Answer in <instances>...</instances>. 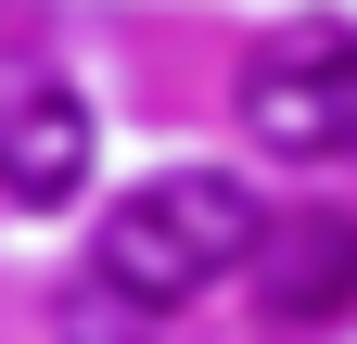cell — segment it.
Wrapping results in <instances>:
<instances>
[{
  "instance_id": "cell-4",
  "label": "cell",
  "mask_w": 357,
  "mask_h": 344,
  "mask_svg": "<svg viewBox=\"0 0 357 344\" xmlns=\"http://www.w3.org/2000/svg\"><path fill=\"white\" fill-rule=\"evenodd\" d=\"M243 268H255V293H268V319H344V306H357V217H332V204L268 217Z\"/></svg>"
},
{
  "instance_id": "cell-3",
  "label": "cell",
  "mask_w": 357,
  "mask_h": 344,
  "mask_svg": "<svg viewBox=\"0 0 357 344\" xmlns=\"http://www.w3.org/2000/svg\"><path fill=\"white\" fill-rule=\"evenodd\" d=\"M0 191L13 204H77L89 191V102L52 64H0Z\"/></svg>"
},
{
  "instance_id": "cell-5",
  "label": "cell",
  "mask_w": 357,
  "mask_h": 344,
  "mask_svg": "<svg viewBox=\"0 0 357 344\" xmlns=\"http://www.w3.org/2000/svg\"><path fill=\"white\" fill-rule=\"evenodd\" d=\"M52 331H64V344H153V319L128 306L115 281H89V268H77L64 293H52Z\"/></svg>"
},
{
  "instance_id": "cell-2",
  "label": "cell",
  "mask_w": 357,
  "mask_h": 344,
  "mask_svg": "<svg viewBox=\"0 0 357 344\" xmlns=\"http://www.w3.org/2000/svg\"><path fill=\"white\" fill-rule=\"evenodd\" d=\"M243 127H255V153H281V166L357 153V26H332V13L268 26L255 64H243Z\"/></svg>"
},
{
  "instance_id": "cell-1",
  "label": "cell",
  "mask_w": 357,
  "mask_h": 344,
  "mask_svg": "<svg viewBox=\"0 0 357 344\" xmlns=\"http://www.w3.org/2000/svg\"><path fill=\"white\" fill-rule=\"evenodd\" d=\"M255 191L217 179V166H166V179H141L128 204H102V230H89V281H115L141 319L192 306L204 281H230L255 255Z\"/></svg>"
}]
</instances>
